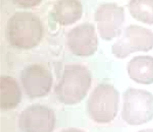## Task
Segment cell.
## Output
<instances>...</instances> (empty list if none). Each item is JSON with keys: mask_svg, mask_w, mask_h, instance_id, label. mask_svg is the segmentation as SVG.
Wrapping results in <instances>:
<instances>
[{"mask_svg": "<svg viewBox=\"0 0 153 132\" xmlns=\"http://www.w3.org/2000/svg\"><path fill=\"white\" fill-rule=\"evenodd\" d=\"M128 73L131 79L142 84H153V57L137 56L128 63Z\"/></svg>", "mask_w": 153, "mask_h": 132, "instance_id": "cell-11", "label": "cell"}, {"mask_svg": "<svg viewBox=\"0 0 153 132\" xmlns=\"http://www.w3.org/2000/svg\"><path fill=\"white\" fill-rule=\"evenodd\" d=\"M11 1L22 8H31V7L38 6L42 0H11Z\"/></svg>", "mask_w": 153, "mask_h": 132, "instance_id": "cell-14", "label": "cell"}, {"mask_svg": "<svg viewBox=\"0 0 153 132\" xmlns=\"http://www.w3.org/2000/svg\"><path fill=\"white\" fill-rule=\"evenodd\" d=\"M122 118L129 125H142L153 119V95L144 89L130 87L123 95Z\"/></svg>", "mask_w": 153, "mask_h": 132, "instance_id": "cell-4", "label": "cell"}, {"mask_svg": "<svg viewBox=\"0 0 153 132\" xmlns=\"http://www.w3.org/2000/svg\"><path fill=\"white\" fill-rule=\"evenodd\" d=\"M51 18L60 26H70L81 18L83 5L80 0H57L51 9Z\"/></svg>", "mask_w": 153, "mask_h": 132, "instance_id": "cell-10", "label": "cell"}, {"mask_svg": "<svg viewBox=\"0 0 153 132\" xmlns=\"http://www.w3.org/2000/svg\"><path fill=\"white\" fill-rule=\"evenodd\" d=\"M22 87L30 99L47 96L52 87V74L45 65L40 63L30 64L21 72Z\"/></svg>", "mask_w": 153, "mask_h": 132, "instance_id": "cell-6", "label": "cell"}, {"mask_svg": "<svg viewBox=\"0 0 153 132\" xmlns=\"http://www.w3.org/2000/svg\"><path fill=\"white\" fill-rule=\"evenodd\" d=\"M22 102V92L13 77L2 75L0 81V107L2 110H12Z\"/></svg>", "mask_w": 153, "mask_h": 132, "instance_id": "cell-12", "label": "cell"}, {"mask_svg": "<svg viewBox=\"0 0 153 132\" xmlns=\"http://www.w3.org/2000/svg\"><path fill=\"white\" fill-rule=\"evenodd\" d=\"M92 82V74L86 66L71 64L65 67L54 92L65 105H76L86 98Z\"/></svg>", "mask_w": 153, "mask_h": 132, "instance_id": "cell-2", "label": "cell"}, {"mask_svg": "<svg viewBox=\"0 0 153 132\" xmlns=\"http://www.w3.org/2000/svg\"><path fill=\"white\" fill-rule=\"evenodd\" d=\"M118 92L108 82L99 84L92 90L87 101V113L98 124L110 123L117 117Z\"/></svg>", "mask_w": 153, "mask_h": 132, "instance_id": "cell-3", "label": "cell"}, {"mask_svg": "<svg viewBox=\"0 0 153 132\" xmlns=\"http://www.w3.org/2000/svg\"><path fill=\"white\" fill-rule=\"evenodd\" d=\"M125 10L117 3H103L95 11V21L103 40L110 41L120 34Z\"/></svg>", "mask_w": 153, "mask_h": 132, "instance_id": "cell-8", "label": "cell"}, {"mask_svg": "<svg viewBox=\"0 0 153 132\" xmlns=\"http://www.w3.org/2000/svg\"><path fill=\"white\" fill-rule=\"evenodd\" d=\"M153 48V32L140 26H129L122 37L112 45L111 51L115 57L123 59L134 52H147Z\"/></svg>", "mask_w": 153, "mask_h": 132, "instance_id": "cell-5", "label": "cell"}, {"mask_svg": "<svg viewBox=\"0 0 153 132\" xmlns=\"http://www.w3.org/2000/svg\"><path fill=\"white\" fill-rule=\"evenodd\" d=\"M19 126L22 132H52L55 127V114L47 106L32 105L19 115Z\"/></svg>", "mask_w": 153, "mask_h": 132, "instance_id": "cell-7", "label": "cell"}, {"mask_svg": "<svg viewBox=\"0 0 153 132\" xmlns=\"http://www.w3.org/2000/svg\"><path fill=\"white\" fill-rule=\"evenodd\" d=\"M43 32V24L38 15L28 11H19L7 21L5 37L13 48L30 50L40 44Z\"/></svg>", "mask_w": 153, "mask_h": 132, "instance_id": "cell-1", "label": "cell"}, {"mask_svg": "<svg viewBox=\"0 0 153 132\" xmlns=\"http://www.w3.org/2000/svg\"><path fill=\"white\" fill-rule=\"evenodd\" d=\"M138 132H153V129H144V130H140Z\"/></svg>", "mask_w": 153, "mask_h": 132, "instance_id": "cell-16", "label": "cell"}, {"mask_svg": "<svg viewBox=\"0 0 153 132\" xmlns=\"http://www.w3.org/2000/svg\"><path fill=\"white\" fill-rule=\"evenodd\" d=\"M61 132H85V131L81 130V129H78V128H68Z\"/></svg>", "mask_w": 153, "mask_h": 132, "instance_id": "cell-15", "label": "cell"}, {"mask_svg": "<svg viewBox=\"0 0 153 132\" xmlns=\"http://www.w3.org/2000/svg\"><path fill=\"white\" fill-rule=\"evenodd\" d=\"M129 10L135 19L153 24V0H130Z\"/></svg>", "mask_w": 153, "mask_h": 132, "instance_id": "cell-13", "label": "cell"}, {"mask_svg": "<svg viewBox=\"0 0 153 132\" xmlns=\"http://www.w3.org/2000/svg\"><path fill=\"white\" fill-rule=\"evenodd\" d=\"M66 45L74 55L79 57L92 56L98 47L94 26L85 23L71 29L66 35Z\"/></svg>", "mask_w": 153, "mask_h": 132, "instance_id": "cell-9", "label": "cell"}]
</instances>
